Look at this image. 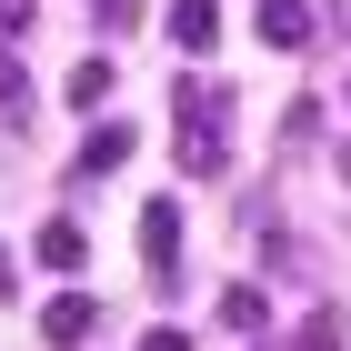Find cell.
Segmentation results:
<instances>
[{"label": "cell", "mask_w": 351, "mask_h": 351, "mask_svg": "<svg viewBox=\"0 0 351 351\" xmlns=\"http://www.w3.org/2000/svg\"><path fill=\"white\" fill-rule=\"evenodd\" d=\"M141 261H151L161 291H181V201H151L141 211Z\"/></svg>", "instance_id": "cell-1"}, {"label": "cell", "mask_w": 351, "mask_h": 351, "mask_svg": "<svg viewBox=\"0 0 351 351\" xmlns=\"http://www.w3.org/2000/svg\"><path fill=\"white\" fill-rule=\"evenodd\" d=\"M171 161H181V181H221V171H231V141H221V131H201V121H181Z\"/></svg>", "instance_id": "cell-2"}, {"label": "cell", "mask_w": 351, "mask_h": 351, "mask_svg": "<svg viewBox=\"0 0 351 351\" xmlns=\"http://www.w3.org/2000/svg\"><path fill=\"white\" fill-rule=\"evenodd\" d=\"M40 331H51V341H60V351H81V341H90V331H101V301H90V291H60V301H51V311H40Z\"/></svg>", "instance_id": "cell-3"}, {"label": "cell", "mask_w": 351, "mask_h": 351, "mask_svg": "<svg viewBox=\"0 0 351 351\" xmlns=\"http://www.w3.org/2000/svg\"><path fill=\"white\" fill-rule=\"evenodd\" d=\"M271 40V51H301V40H311V10H301V0H261V21H251Z\"/></svg>", "instance_id": "cell-4"}, {"label": "cell", "mask_w": 351, "mask_h": 351, "mask_svg": "<svg viewBox=\"0 0 351 351\" xmlns=\"http://www.w3.org/2000/svg\"><path fill=\"white\" fill-rule=\"evenodd\" d=\"M171 110L201 121V131H221V121H231V90H221V81H181V90H171Z\"/></svg>", "instance_id": "cell-5"}, {"label": "cell", "mask_w": 351, "mask_h": 351, "mask_svg": "<svg viewBox=\"0 0 351 351\" xmlns=\"http://www.w3.org/2000/svg\"><path fill=\"white\" fill-rule=\"evenodd\" d=\"M171 40H181V51H211V40H221V10H211V0H171Z\"/></svg>", "instance_id": "cell-6"}, {"label": "cell", "mask_w": 351, "mask_h": 351, "mask_svg": "<svg viewBox=\"0 0 351 351\" xmlns=\"http://www.w3.org/2000/svg\"><path fill=\"white\" fill-rule=\"evenodd\" d=\"M30 251H40V271H81V251H90V241H81V221H51Z\"/></svg>", "instance_id": "cell-7"}, {"label": "cell", "mask_w": 351, "mask_h": 351, "mask_svg": "<svg viewBox=\"0 0 351 351\" xmlns=\"http://www.w3.org/2000/svg\"><path fill=\"white\" fill-rule=\"evenodd\" d=\"M131 161V131H121V121H101V131L81 141V171H121Z\"/></svg>", "instance_id": "cell-8"}, {"label": "cell", "mask_w": 351, "mask_h": 351, "mask_svg": "<svg viewBox=\"0 0 351 351\" xmlns=\"http://www.w3.org/2000/svg\"><path fill=\"white\" fill-rule=\"evenodd\" d=\"M221 322H231V331H261V322H271V291H251V281L221 291Z\"/></svg>", "instance_id": "cell-9"}, {"label": "cell", "mask_w": 351, "mask_h": 351, "mask_svg": "<svg viewBox=\"0 0 351 351\" xmlns=\"http://www.w3.org/2000/svg\"><path fill=\"white\" fill-rule=\"evenodd\" d=\"M110 71H121V60H81V71H71V101L101 110V101H110Z\"/></svg>", "instance_id": "cell-10"}, {"label": "cell", "mask_w": 351, "mask_h": 351, "mask_svg": "<svg viewBox=\"0 0 351 351\" xmlns=\"http://www.w3.org/2000/svg\"><path fill=\"white\" fill-rule=\"evenodd\" d=\"M21 110H30V71H21V60H0V121H21Z\"/></svg>", "instance_id": "cell-11"}, {"label": "cell", "mask_w": 351, "mask_h": 351, "mask_svg": "<svg viewBox=\"0 0 351 351\" xmlns=\"http://www.w3.org/2000/svg\"><path fill=\"white\" fill-rule=\"evenodd\" d=\"M90 21H101V30H131V21H141V0H90Z\"/></svg>", "instance_id": "cell-12"}, {"label": "cell", "mask_w": 351, "mask_h": 351, "mask_svg": "<svg viewBox=\"0 0 351 351\" xmlns=\"http://www.w3.org/2000/svg\"><path fill=\"white\" fill-rule=\"evenodd\" d=\"M30 30V0H0V40H21Z\"/></svg>", "instance_id": "cell-13"}, {"label": "cell", "mask_w": 351, "mask_h": 351, "mask_svg": "<svg viewBox=\"0 0 351 351\" xmlns=\"http://www.w3.org/2000/svg\"><path fill=\"white\" fill-rule=\"evenodd\" d=\"M141 351H191V331H171V322H161V331H151Z\"/></svg>", "instance_id": "cell-14"}, {"label": "cell", "mask_w": 351, "mask_h": 351, "mask_svg": "<svg viewBox=\"0 0 351 351\" xmlns=\"http://www.w3.org/2000/svg\"><path fill=\"white\" fill-rule=\"evenodd\" d=\"M10 291H21V271H10V251H0V301H10Z\"/></svg>", "instance_id": "cell-15"}, {"label": "cell", "mask_w": 351, "mask_h": 351, "mask_svg": "<svg viewBox=\"0 0 351 351\" xmlns=\"http://www.w3.org/2000/svg\"><path fill=\"white\" fill-rule=\"evenodd\" d=\"M341 181H351V141H341Z\"/></svg>", "instance_id": "cell-16"}]
</instances>
